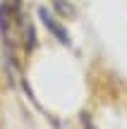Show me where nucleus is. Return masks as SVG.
Masks as SVG:
<instances>
[{
    "label": "nucleus",
    "mask_w": 127,
    "mask_h": 129,
    "mask_svg": "<svg viewBox=\"0 0 127 129\" xmlns=\"http://www.w3.org/2000/svg\"><path fill=\"white\" fill-rule=\"evenodd\" d=\"M41 17H43V22H46V26H48V29H53V34H55V36L60 38L62 43H67V36H65V31H62V29L55 24V19H53L50 14L46 12V10H41Z\"/></svg>",
    "instance_id": "1"
},
{
    "label": "nucleus",
    "mask_w": 127,
    "mask_h": 129,
    "mask_svg": "<svg viewBox=\"0 0 127 129\" xmlns=\"http://www.w3.org/2000/svg\"><path fill=\"white\" fill-rule=\"evenodd\" d=\"M86 129H94V127H91V124H89V127H86Z\"/></svg>",
    "instance_id": "2"
}]
</instances>
